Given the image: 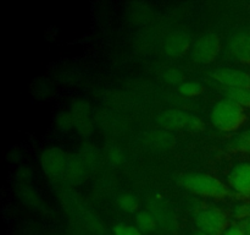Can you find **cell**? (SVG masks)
<instances>
[{
  "mask_svg": "<svg viewBox=\"0 0 250 235\" xmlns=\"http://www.w3.org/2000/svg\"><path fill=\"white\" fill-rule=\"evenodd\" d=\"M200 233L205 235H222L229 227L226 213L220 208H208L198 213L195 218Z\"/></svg>",
  "mask_w": 250,
  "mask_h": 235,
  "instance_id": "obj_6",
  "label": "cell"
},
{
  "mask_svg": "<svg viewBox=\"0 0 250 235\" xmlns=\"http://www.w3.org/2000/svg\"><path fill=\"white\" fill-rule=\"evenodd\" d=\"M197 235H205V234H203V233H200V232H199V233H198Z\"/></svg>",
  "mask_w": 250,
  "mask_h": 235,
  "instance_id": "obj_29",
  "label": "cell"
},
{
  "mask_svg": "<svg viewBox=\"0 0 250 235\" xmlns=\"http://www.w3.org/2000/svg\"><path fill=\"white\" fill-rule=\"evenodd\" d=\"M136 224L142 233H153L156 229L158 222L150 211H141L136 215Z\"/></svg>",
  "mask_w": 250,
  "mask_h": 235,
  "instance_id": "obj_16",
  "label": "cell"
},
{
  "mask_svg": "<svg viewBox=\"0 0 250 235\" xmlns=\"http://www.w3.org/2000/svg\"><path fill=\"white\" fill-rule=\"evenodd\" d=\"M19 197L21 198L22 202L26 203L28 207H36L39 208L41 206H43L42 203L41 197L38 196V193L28 185V184H20L19 185V192H17Z\"/></svg>",
  "mask_w": 250,
  "mask_h": 235,
  "instance_id": "obj_15",
  "label": "cell"
},
{
  "mask_svg": "<svg viewBox=\"0 0 250 235\" xmlns=\"http://www.w3.org/2000/svg\"><path fill=\"white\" fill-rule=\"evenodd\" d=\"M238 225L241 227V229L243 230L244 235H250V217L242 219Z\"/></svg>",
  "mask_w": 250,
  "mask_h": 235,
  "instance_id": "obj_28",
  "label": "cell"
},
{
  "mask_svg": "<svg viewBox=\"0 0 250 235\" xmlns=\"http://www.w3.org/2000/svg\"><path fill=\"white\" fill-rule=\"evenodd\" d=\"M222 235H244V233L239 225H229Z\"/></svg>",
  "mask_w": 250,
  "mask_h": 235,
  "instance_id": "obj_27",
  "label": "cell"
},
{
  "mask_svg": "<svg viewBox=\"0 0 250 235\" xmlns=\"http://www.w3.org/2000/svg\"><path fill=\"white\" fill-rule=\"evenodd\" d=\"M234 217L238 218V219H244V218L250 217V203L243 202L241 205L237 206L233 210Z\"/></svg>",
  "mask_w": 250,
  "mask_h": 235,
  "instance_id": "obj_25",
  "label": "cell"
},
{
  "mask_svg": "<svg viewBox=\"0 0 250 235\" xmlns=\"http://www.w3.org/2000/svg\"><path fill=\"white\" fill-rule=\"evenodd\" d=\"M227 99L233 100L243 108L250 109V90L246 88H229L226 92Z\"/></svg>",
  "mask_w": 250,
  "mask_h": 235,
  "instance_id": "obj_17",
  "label": "cell"
},
{
  "mask_svg": "<svg viewBox=\"0 0 250 235\" xmlns=\"http://www.w3.org/2000/svg\"><path fill=\"white\" fill-rule=\"evenodd\" d=\"M164 78H165V81L173 83V85H176V83H180L181 85L183 81V73L178 69L171 68L164 72Z\"/></svg>",
  "mask_w": 250,
  "mask_h": 235,
  "instance_id": "obj_24",
  "label": "cell"
},
{
  "mask_svg": "<svg viewBox=\"0 0 250 235\" xmlns=\"http://www.w3.org/2000/svg\"><path fill=\"white\" fill-rule=\"evenodd\" d=\"M178 92L185 97H197L202 93V86L195 81H185L178 86Z\"/></svg>",
  "mask_w": 250,
  "mask_h": 235,
  "instance_id": "obj_21",
  "label": "cell"
},
{
  "mask_svg": "<svg viewBox=\"0 0 250 235\" xmlns=\"http://www.w3.org/2000/svg\"><path fill=\"white\" fill-rule=\"evenodd\" d=\"M114 235H143V233L134 225L125 224V223H120L114 227L112 230Z\"/></svg>",
  "mask_w": 250,
  "mask_h": 235,
  "instance_id": "obj_23",
  "label": "cell"
},
{
  "mask_svg": "<svg viewBox=\"0 0 250 235\" xmlns=\"http://www.w3.org/2000/svg\"><path fill=\"white\" fill-rule=\"evenodd\" d=\"M229 51L237 61L250 65V32H237L231 36Z\"/></svg>",
  "mask_w": 250,
  "mask_h": 235,
  "instance_id": "obj_10",
  "label": "cell"
},
{
  "mask_svg": "<svg viewBox=\"0 0 250 235\" xmlns=\"http://www.w3.org/2000/svg\"><path fill=\"white\" fill-rule=\"evenodd\" d=\"M212 77L226 87L250 90V75L246 71L238 70V69H219L212 73Z\"/></svg>",
  "mask_w": 250,
  "mask_h": 235,
  "instance_id": "obj_9",
  "label": "cell"
},
{
  "mask_svg": "<svg viewBox=\"0 0 250 235\" xmlns=\"http://www.w3.org/2000/svg\"><path fill=\"white\" fill-rule=\"evenodd\" d=\"M117 206L125 212H134L138 208V198L129 192H122L117 196Z\"/></svg>",
  "mask_w": 250,
  "mask_h": 235,
  "instance_id": "obj_18",
  "label": "cell"
},
{
  "mask_svg": "<svg viewBox=\"0 0 250 235\" xmlns=\"http://www.w3.org/2000/svg\"><path fill=\"white\" fill-rule=\"evenodd\" d=\"M55 124L61 131H70L75 127V121L70 110L67 112H60L55 118Z\"/></svg>",
  "mask_w": 250,
  "mask_h": 235,
  "instance_id": "obj_20",
  "label": "cell"
},
{
  "mask_svg": "<svg viewBox=\"0 0 250 235\" xmlns=\"http://www.w3.org/2000/svg\"><path fill=\"white\" fill-rule=\"evenodd\" d=\"M144 142H146V146H149V148L153 149H168L172 148V146L175 144V139L171 134H168L167 131H151L148 132L144 137Z\"/></svg>",
  "mask_w": 250,
  "mask_h": 235,
  "instance_id": "obj_14",
  "label": "cell"
},
{
  "mask_svg": "<svg viewBox=\"0 0 250 235\" xmlns=\"http://www.w3.org/2000/svg\"><path fill=\"white\" fill-rule=\"evenodd\" d=\"M87 171V166L80 156H70L65 171V179L71 184H80L85 178Z\"/></svg>",
  "mask_w": 250,
  "mask_h": 235,
  "instance_id": "obj_13",
  "label": "cell"
},
{
  "mask_svg": "<svg viewBox=\"0 0 250 235\" xmlns=\"http://www.w3.org/2000/svg\"><path fill=\"white\" fill-rule=\"evenodd\" d=\"M150 212L156 218V222L161 225L165 230H175L177 228V220L170 208L160 197L150 202Z\"/></svg>",
  "mask_w": 250,
  "mask_h": 235,
  "instance_id": "obj_12",
  "label": "cell"
},
{
  "mask_svg": "<svg viewBox=\"0 0 250 235\" xmlns=\"http://www.w3.org/2000/svg\"><path fill=\"white\" fill-rule=\"evenodd\" d=\"M229 184L232 190L243 198H250V162L236 164L229 174Z\"/></svg>",
  "mask_w": 250,
  "mask_h": 235,
  "instance_id": "obj_7",
  "label": "cell"
},
{
  "mask_svg": "<svg viewBox=\"0 0 250 235\" xmlns=\"http://www.w3.org/2000/svg\"><path fill=\"white\" fill-rule=\"evenodd\" d=\"M211 124L222 132H234L247 121L244 108L231 99H222L212 107L210 113Z\"/></svg>",
  "mask_w": 250,
  "mask_h": 235,
  "instance_id": "obj_1",
  "label": "cell"
},
{
  "mask_svg": "<svg viewBox=\"0 0 250 235\" xmlns=\"http://www.w3.org/2000/svg\"><path fill=\"white\" fill-rule=\"evenodd\" d=\"M68 158L67 153L60 147H48L41 153L39 164L48 178L59 179L65 176Z\"/></svg>",
  "mask_w": 250,
  "mask_h": 235,
  "instance_id": "obj_5",
  "label": "cell"
},
{
  "mask_svg": "<svg viewBox=\"0 0 250 235\" xmlns=\"http://www.w3.org/2000/svg\"><path fill=\"white\" fill-rule=\"evenodd\" d=\"M192 44H190L189 34L185 31H176L171 33L166 38L164 44V50L167 55L178 58V56L185 55L187 51H190Z\"/></svg>",
  "mask_w": 250,
  "mask_h": 235,
  "instance_id": "obj_11",
  "label": "cell"
},
{
  "mask_svg": "<svg viewBox=\"0 0 250 235\" xmlns=\"http://www.w3.org/2000/svg\"><path fill=\"white\" fill-rule=\"evenodd\" d=\"M159 125L166 130H177V131H199L203 127L202 120L195 115L183 112L181 109H167L156 118Z\"/></svg>",
  "mask_w": 250,
  "mask_h": 235,
  "instance_id": "obj_3",
  "label": "cell"
},
{
  "mask_svg": "<svg viewBox=\"0 0 250 235\" xmlns=\"http://www.w3.org/2000/svg\"><path fill=\"white\" fill-rule=\"evenodd\" d=\"M107 158H109V161L111 162L112 164L119 165V164H121L122 162H124V154H122L120 148H112L110 149L109 153H107Z\"/></svg>",
  "mask_w": 250,
  "mask_h": 235,
  "instance_id": "obj_26",
  "label": "cell"
},
{
  "mask_svg": "<svg viewBox=\"0 0 250 235\" xmlns=\"http://www.w3.org/2000/svg\"><path fill=\"white\" fill-rule=\"evenodd\" d=\"M70 112L73 117V121H75V129L82 136H89L93 131L92 110H90L89 103L84 99L76 100L71 105Z\"/></svg>",
  "mask_w": 250,
  "mask_h": 235,
  "instance_id": "obj_8",
  "label": "cell"
},
{
  "mask_svg": "<svg viewBox=\"0 0 250 235\" xmlns=\"http://www.w3.org/2000/svg\"><path fill=\"white\" fill-rule=\"evenodd\" d=\"M181 184L190 192L204 197L224 198L229 193L222 181L209 174H187L182 176Z\"/></svg>",
  "mask_w": 250,
  "mask_h": 235,
  "instance_id": "obj_2",
  "label": "cell"
},
{
  "mask_svg": "<svg viewBox=\"0 0 250 235\" xmlns=\"http://www.w3.org/2000/svg\"><path fill=\"white\" fill-rule=\"evenodd\" d=\"M81 159L83 161V163L85 164V166H87V169H89L90 166H93L94 164H97L98 162V152L95 151L94 148H93L92 146H85L84 148H83L82 153H81Z\"/></svg>",
  "mask_w": 250,
  "mask_h": 235,
  "instance_id": "obj_22",
  "label": "cell"
},
{
  "mask_svg": "<svg viewBox=\"0 0 250 235\" xmlns=\"http://www.w3.org/2000/svg\"><path fill=\"white\" fill-rule=\"evenodd\" d=\"M231 147L233 151L242 153H250V129L244 130L232 141Z\"/></svg>",
  "mask_w": 250,
  "mask_h": 235,
  "instance_id": "obj_19",
  "label": "cell"
},
{
  "mask_svg": "<svg viewBox=\"0 0 250 235\" xmlns=\"http://www.w3.org/2000/svg\"><path fill=\"white\" fill-rule=\"evenodd\" d=\"M190 58L198 64H211L221 53V41L215 33H204L195 39L190 48Z\"/></svg>",
  "mask_w": 250,
  "mask_h": 235,
  "instance_id": "obj_4",
  "label": "cell"
}]
</instances>
